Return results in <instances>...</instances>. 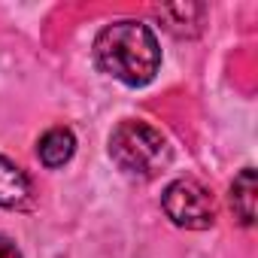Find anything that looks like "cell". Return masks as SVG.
<instances>
[{"mask_svg": "<svg viewBox=\"0 0 258 258\" xmlns=\"http://www.w3.org/2000/svg\"><path fill=\"white\" fill-rule=\"evenodd\" d=\"M255 195H258V185H255V170L246 167L234 176L231 182V207L237 213V219L243 225H252L255 222Z\"/></svg>", "mask_w": 258, "mask_h": 258, "instance_id": "cell-7", "label": "cell"}, {"mask_svg": "<svg viewBox=\"0 0 258 258\" xmlns=\"http://www.w3.org/2000/svg\"><path fill=\"white\" fill-rule=\"evenodd\" d=\"M112 161L134 176H155L170 161V146L158 127L146 121H118L109 137Z\"/></svg>", "mask_w": 258, "mask_h": 258, "instance_id": "cell-2", "label": "cell"}, {"mask_svg": "<svg viewBox=\"0 0 258 258\" xmlns=\"http://www.w3.org/2000/svg\"><path fill=\"white\" fill-rule=\"evenodd\" d=\"M0 207H7V210H31L34 207V191H31L28 173L4 155H0Z\"/></svg>", "mask_w": 258, "mask_h": 258, "instance_id": "cell-4", "label": "cell"}, {"mask_svg": "<svg viewBox=\"0 0 258 258\" xmlns=\"http://www.w3.org/2000/svg\"><path fill=\"white\" fill-rule=\"evenodd\" d=\"M161 207L173 225L188 228V231H204V228H213L216 222V201L210 188H204L198 179H188V176L164 188Z\"/></svg>", "mask_w": 258, "mask_h": 258, "instance_id": "cell-3", "label": "cell"}, {"mask_svg": "<svg viewBox=\"0 0 258 258\" xmlns=\"http://www.w3.org/2000/svg\"><path fill=\"white\" fill-rule=\"evenodd\" d=\"M0 258H22V252L16 249V243H13V240L0 237Z\"/></svg>", "mask_w": 258, "mask_h": 258, "instance_id": "cell-8", "label": "cell"}, {"mask_svg": "<svg viewBox=\"0 0 258 258\" xmlns=\"http://www.w3.org/2000/svg\"><path fill=\"white\" fill-rule=\"evenodd\" d=\"M73 149H76V140L67 127H52L40 137V146H37V155L46 167H61L73 158Z\"/></svg>", "mask_w": 258, "mask_h": 258, "instance_id": "cell-6", "label": "cell"}, {"mask_svg": "<svg viewBox=\"0 0 258 258\" xmlns=\"http://www.w3.org/2000/svg\"><path fill=\"white\" fill-rule=\"evenodd\" d=\"M204 16H207L204 4H173V7H161L158 10V19L176 37H195V34H201Z\"/></svg>", "mask_w": 258, "mask_h": 258, "instance_id": "cell-5", "label": "cell"}, {"mask_svg": "<svg viewBox=\"0 0 258 258\" xmlns=\"http://www.w3.org/2000/svg\"><path fill=\"white\" fill-rule=\"evenodd\" d=\"M94 61L103 73L124 85H146L155 79L161 49L149 25L143 22H112L94 40Z\"/></svg>", "mask_w": 258, "mask_h": 258, "instance_id": "cell-1", "label": "cell"}]
</instances>
